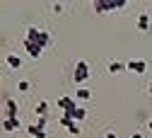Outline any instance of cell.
I'll return each instance as SVG.
<instances>
[{
  "mask_svg": "<svg viewBox=\"0 0 152 138\" xmlns=\"http://www.w3.org/2000/svg\"><path fill=\"white\" fill-rule=\"evenodd\" d=\"M147 92H150V94H152V83H150V87H147Z\"/></svg>",
  "mask_w": 152,
  "mask_h": 138,
  "instance_id": "cell-21",
  "label": "cell"
},
{
  "mask_svg": "<svg viewBox=\"0 0 152 138\" xmlns=\"http://www.w3.org/2000/svg\"><path fill=\"white\" fill-rule=\"evenodd\" d=\"M36 138H48V136H46V133H41V136H36Z\"/></svg>",
  "mask_w": 152,
  "mask_h": 138,
  "instance_id": "cell-19",
  "label": "cell"
},
{
  "mask_svg": "<svg viewBox=\"0 0 152 138\" xmlns=\"http://www.w3.org/2000/svg\"><path fill=\"white\" fill-rule=\"evenodd\" d=\"M89 97H92V92H89L87 87H80L77 92H75V100H82V102H85V100H89Z\"/></svg>",
  "mask_w": 152,
  "mask_h": 138,
  "instance_id": "cell-15",
  "label": "cell"
},
{
  "mask_svg": "<svg viewBox=\"0 0 152 138\" xmlns=\"http://www.w3.org/2000/svg\"><path fill=\"white\" fill-rule=\"evenodd\" d=\"M34 114L36 116H48V102H39L34 107Z\"/></svg>",
  "mask_w": 152,
  "mask_h": 138,
  "instance_id": "cell-14",
  "label": "cell"
},
{
  "mask_svg": "<svg viewBox=\"0 0 152 138\" xmlns=\"http://www.w3.org/2000/svg\"><path fill=\"white\" fill-rule=\"evenodd\" d=\"M80 104H77V100L75 97H70V94H63V97H58V109L63 111V114H70V111H75Z\"/></svg>",
  "mask_w": 152,
  "mask_h": 138,
  "instance_id": "cell-4",
  "label": "cell"
},
{
  "mask_svg": "<svg viewBox=\"0 0 152 138\" xmlns=\"http://www.w3.org/2000/svg\"><path fill=\"white\" fill-rule=\"evenodd\" d=\"M138 29L140 32H147L150 29V15H145V12L138 15Z\"/></svg>",
  "mask_w": 152,
  "mask_h": 138,
  "instance_id": "cell-12",
  "label": "cell"
},
{
  "mask_svg": "<svg viewBox=\"0 0 152 138\" xmlns=\"http://www.w3.org/2000/svg\"><path fill=\"white\" fill-rule=\"evenodd\" d=\"M89 77V63L87 61H77V66H75V75H72V80L77 83V85H82L85 80Z\"/></svg>",
  "mask_w": 152,
  "mask_h": 138,
  "instance_id": "cell-3",
  "label": "cell"
},
{
  "mask_svg": "<svg viewBox=\"0 0 152 138\" xmlns=\"http://www.w3.org/2000/svg\"><path fill=\"white\" fill-rule=\"evenodd\" d=\"M147 128H150V131H152V119H150V124H147Z\"/></svg>",
  "mask_w": 152,
  "mask_h": 138,
  "instance_id": "cell-20",
  "label": "cell"
},
{
  "mask_svg": "<svg viewBox=\"0 0 152 138\" xmlns=\"http://www.w3.org/2000/svg\"><path fill=\"white\" fill-rule=\"evenodd\" d=\"M133 138H142V136H140V133H133Z\"/></svg>",
  "mask_w": 152,
  "mask_h": 138,
  "instance_id": "cell-18",
  "label": "cell"
},
{
  "mask_svg": "<svg viewBox=\"0 0 152 138\" xmlns=\"http://www.w3.org/2000/svg\"><path fill=\"white\" fill-rule=\"evenodd\" d=\"M123 70H128V68H126V63H121V61H111V63H109V73H111V75L123 73Z\"/></svg>",
  "mask_w": 152,
  "mask_h": 138,
  "instance_id": "cell-13",
  "label": "cell"
},
{
  "mask_svg": "<svg viewBox=\"0 0 152 138\" xmlns=\"http://www.w3.org/2000/svg\"><path fill=\"white\" fill-rule=\"evenodd\" d=\"M24 51L31 56V58H39L41 53H44V49L41 46H36V44H31V41H27V39H24Z\"/></svg>",
  "mask_w": 152,
  "mask_h": 138,
  "instance_id": "cell-9",
  "label": "cell"
},
{
  "mask_svg": "<svg viewBox=\"0 0 152 138\" xmlns=\"http://www.w3.org/2000/svg\"><path fill=\"white\" fill-rule=\"evenodd\" d=\"M17 87H20V92H29V87H31V85H29L27 80H20V85H17Z\"/></svg>",
  "mask_w": 152,
  "mask_h": 138,
  "instance_id": "cell-16",
  "label": "cell"
},
{
  "mask_svg": "<svg viewBox=\"0 0 152 138\" xmlns=\"http://www.w3.org/2000/svg\"><path fill=\"white\" fill-rule=\"evenodd\" d=\"M5 63H7V68H12V70H20V68H22V58L17 56V53H5Z\"/></svg>",
  "mask_w": 152,
  "mask_h": 138,
  "instance_id": "cell-7",
  "label": "cell"
},
{
  "mask_svg": "<svg viewBox=\"0 0 152 138\" xmlns=\"http://www.w3.org/2000/svg\"><path fill=\"white\" fill-rule=\"evenodd\" d=\"M58 121H61V126H65V128H68V133H70V136H77V133H80V124H77V121H72L68 114H61V119H58Z\"/></svg>",
  "mask_w": 152,
  "mask_h": 138,
  "instance_id": "cell-5",
  "label": "cell"
},
{
  "mask_svg": "<svg viewBox=\"0 0 152 138\" xmlns=\"http://www.w3.org/2000/svg\"><path fill=\"white\" fill-rule=\"evenodd\" d=\"M20 126H22V121H20V119H3V131H7V133L17 131Z\"/></svg>",
  "mask_w": 152,
  "mask_h": 138,
  "instance_id": "cell-10",
  "label": "cell"
},
{
  "mask_svg": "<svg viewBox=\"0 0 152 138\" xmlns=\"http://www.w3.org/2000/svg\"><path fill=\"white\" fill-rule=\"evenodd\" d=\"M5 119H20V107H17L15 100L5 102Z\"/></svg>",
  "mask_w": 152,
  "mask_h": 138,
  "instance_id": "cell-6",
  "label": "cell"
},
{
  "mask_svg": "<svg viewBox=\"0 0 152 138\" xmlns=\"http://www.w3.org/2000/svg\"><path fill=\"white\" fill-rule=\"evenodd\" d=\"M68 116H70L72 121H77V124H80V121H85V119H87V109H85V107H77L75 111H70Z\"/></svg>",
  "mask_w": 152,
  "mask_h": 138,
  "instance_id": "cell-11",
  "label": "cell"
},
{
  "mask_svg": "<svg viewBox=\"0 0 152 138\" xmlns=\"http://www.w3.org/2000/svg\"><path fill=\"white\" fill-rule=\"evenodd\" d=\"M24 39H27V41H31V44H36V46H41V49H48V46L53 44L51 34H48L46 29H39V27H29Z\"/></svg>",
  "mask_w": 152,
  "mask_h": 138,
  "instance_id": "cell-1",
  "label": "cell"
},
{
  "mask_svg": "<svg viewBox=\"0 0 152 138\" xmlns=\"http://www.w3.org/2000/svg\"><path fill=\"white\" fill-rule=\"evenodd\" d=\"M126 68H128L130 73H138V75H142V73L147 70V63H145V61H128V63H126Z\"/></svg>",
  "mask_w": 152,
  "mask_h": 138,
  "instance_id": "cell-8",
  "label": "cell"
},
{
  "mask_svg": "<svg viewBox=\"0 0 152 138\" xmlns=\"http://www.w3.org/2000/svg\"><path fill=\"white\" fill-rule=\"evenodd\" d=\"M106 138H116V133H113V131H106Z\"/></svg>",
  "mask_w": 152,
  "mask_h": 138,
  "instance_id": "cell-17",
  "label": "cell"
},
{
  "mask_svg": "<svg viewBox=\"0 0 152 138\" xmlns=\"http://www.w3.org/2000/svg\"><path fill=\"white\" fill-rule=\"evenodd\" d=\"M123 7H126V0H97V3H94V12L97 15L116 12V10H123Z\"/></svg>",
  "mask_w": 152,
  "mask_h": 138,
  "instance_id": "cell-2",
  "label": "cell"
}]
</instances>
